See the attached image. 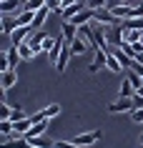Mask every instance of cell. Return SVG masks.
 I'll return each mask as SVG.
<instances>
[{
    "label": "cell",
    "instance_id": "1",
    "mask_svg": "<svg viewBox=\"0 0 143 148\" xmlns=\"http://www.w3.org/2000/svg\"><path fill=\"white\" fill-rule=\"evenodd\" d=\"M93 20L101 25H118L120 20L111 13V8H101V10H93Z\"/></svg>",
    "mask_w": 143,
    "mask_h": 148
},
{
    "label": "cell",
    "instance_id": "2",
    "mask_svg": "<svg viewBox=\"0 0 143 148\" xmlns=\"http://www.w3.org/2000/svg\"><path fill=\"white\" fill-rule=\"evenodd\" d=\"M101 136H103V133L101 131H88V133H78V136H75V138H70L73 143H75V146H93L95 140H101Z\"/></svg>",
    "mask_w": 143,
    "mask_h": 148
},
{
    "label": "cell",
    "instance_id": "3",
    "mask_svg": "<svg viewBox=\"0 0 143 148\" xmlns=\"http://www.w3.org/2000/svg\"><path fill=\"white\" fill-rule=\"evenodd\" d=\"M30 33H33L30 25H20V28H15V30L10 33L8 38H10V43H13V45H20V43H25V40L30 38Z\"/></svg>",
    "mask_w": 143,
    "mask_h": 148
},
{
    "label": "cell",
    "instance_id": "4",
    "mask_svg": "<svg viewBox=\"0 0 143 148\" xmlns=\"http://www.w3.org/2000/svg\"><path fill=\"white\" fill-rule=\"evenodd\" d=\"M133 108H135L133 98H120V101H116V103H111V106H108V110H111V113H131Z\"/></svg>",
    "mask_w": 143,
    "mask_h": 148
},
{
    "label": "cell",
    "instance_id": "5",
    "mask_svg": "<svg viewBox=\"0 0 143 148\" xmlns=\"http://www.w3.org/2000/svg\"><path fill=\"white\" fill-rule=\"evenodd\" d=\"M60 35L65 38V43H73V40L78 38V25L70 23V20H63L60 23Z\"/></svg>",
    "mask_w": 143,
    "mask_h": 148
},
{
    "label": "cell",
    "instance_id": "6",
    "mask_svg": "<svg viewBox=\"0 0 143 148\" xmlns=\"http://www.w3.org/2000/svg\"><path fill=\"white\" fill-rule=\"evenodd\" d=\"M45 38H48V33L38 28V30H33V33H30L28 43H30V48L35 50V53H43V40H45Z\"/></svg>",
    "mask_w": 143,
    "mask_h": 148
},
{
    "label": "cell",
    "instance_id": "7",
    "mask_svg": "<svg viewBox=\"0 0 143 148\" xmlns=\"http://www.w3.org/2000/svg\"><path fill=\"white\" fill-rule=\"evenodd\" d=\"M23 5H25V0H0V13L3 15H10V13H20L23 10Z\"/></svg>",
    "mask_w": 143,
    "mask_h": 148
},
{
    "label": "cell",
    "instance_id": "8",
    "mask_svg": "<svg viewBox=\"0 0 143 148\" xmlns=\"http://www.w3.org/2000/svg\"><path fill=\"white\" fill-rule=\"evenodd\" d=\"M0 146L3 148H30V140L25 136H15V138H3Z\"/></svg>",
    "mask_w": 143,
    "mask_h": 148
},
{
    "label": "cell",
    "instance_id": "9",
    "mask_svg": "<svg viewBox=\"0 0 143 148\" xmlns=\"http://www.w3.org/2000/svg\"><path fill=\"white\" fill-rule=\"evenodd\" d=\"M18 83V73L15 70H5V73H0V86H3V93L10 90V88Z\"/></svg>",
    "mask_w": 143,
    "mask_h": 148
},
{
    "label": "cell",
    "instance_id": "10",
    "mask_svg": "<svg viewBox=\"0 0 143 148\" xmlns=\"http://www.w3.org/2000/svg\"><path fill=\"white\" fill-rule=\"evenodd\" d=\"M105 60H108V50H103V48H95V58H93V63L88 65V70H90V73H95L101 65H105Z\"/></svg>",
    "mask_w": 143,
    "mask_h": 148
},
{
    "label": "cell",
    "instance_id": "11",
    "mask_svg": "<svg viewBox=\"0 0 143 148\" xmlns=\"http://www.w3.org/2000/svg\"><path fill=\"white\" fill-rule=\"evenodd\" d=\"M105 68L111 70V73H118V75H123V73H126V68H123V63H120V60H118V58H116L113 53H108V60H105Z\"/></svg>",
    "mask_w": 143,
    "mask_h": 148
},
{
    "label": "cell",
    "instance_id": "12",
    "mask_svg": "<svg viewBox=\"0 0 143 148\" xmlns=\"http://www.w3.org/2000/svg\"><path fill=\"white\" fill-rule=\"evenodd\" d=\"M33 128V121L30 118H20V121H13V131H15V136H25V133Z\"/></svg>",
    "mask_w": 143,
    "mask_h": 148
},
{
    "label": "cell",
    "instance_id": "13",
    "mask_svg": "<svg viewBox=\"0 0 143 148\" xmlns=\"http://www.w3.org/2000/svg\"><path fill=\"white\" fill-rule=\"evenodd\" d=\"M63 48H65V38L60 35V38H55V43H53V48H50V60H53V65L58 63V58H60V53H63Z\"/></svg>",
    "mask_w": 143,
    "mask_h": 148
},
{
    "label": "cell",
    "instance_id": "14",
    "mask_svg": "<svg viewBox=\"0 0 143 148\" xmlns=\"http://www.w3.org/2000/svg\"><path fill=\"white\" fill-rule=\"evenodd\" d=\"M68 58H73V53H70V45L65 43L63 53H60V58H58V63H55V70H58V73H65V68H68Z\"/></svg>",
    "mask_w": 143,
    "mask_h": 148
},
{
    "label": "cell",
    "instance_id": "15",
    "mask_svg": "<svg viewBox=\"0 0 143 148\" xmlns=\"http://www.w3.org/2000/svg\"><path fill=\"white\" fill-rule=\"evenodd\" d=\"M68 45H70V53H73V55H83V53L88 50V40L78 35V38L73 40V43H68Z\"/></svg>",
    "mask_w": 143,
    "mask_h": 148
},
{
    "label": "cell",
    "instance_id": "16",
    "mask_svg": "<svg viewBox=\"0 0 143 148\" xmlns=\"http://www.w3.org/2000/svg\"><path fill=\"white\" fill-rule=\"evenodd\" d=\"M50 13H53V10L48 8V5H43V8H40V10H35V20H33V30H38L40 25L45 23V18L50 15Z\"/></svg>",
    "mask_w": 143,
    "mask_h": 148
},
{
    "label": "cell",
    "instance_id": "17",
    "mask_svg": "<svg viewBox=\"0 0 143 148\" xmlns=\"http://www.w3.org/2000/svg\"><path fill=\"white\" fill-rule=\"evenodd\" d=\"M45 128H48V118H43L40 123H33V128L25 133V138H38V136H43V133H45Z\"/></svg>",
    "mask_w": 143,
    "mask_h": 148
},
{
    "label": "cell",
    "instance_id": "18",
    "mask_svg": "<svg viewBox=\"0 0 143 148\" xmlns=\"http://www.w3.org/2000/svg\"><path fill=\"white\" fill-rule=\"evenodd\" d=\"M133 93H135L133 83H131V80H128V75L123 73V80H120V98H133Z\"/></svg>",
    "mask_w": 143,
    "mask_h": 148
},
{
    "label": "cell",
    "instance_id": "19",
    "mask_svg": "<svg viewBox=\"0 0 143 148\" xmlns=\"http://www.w3.org/2000/svg\"><path fill=\"white\" fill-rule=\"evenodd\" d=\"M18 53H20V58H23V60H33V58L38 55V53H35V50H33V48H30V43H28V40L18 45Z\"/></svg>",
    "mask_w": 143,
    "mask_h": 148
},
{
    "label": "cell",
    "instance_id": "20",
    "mask_svg": "<svg viewBox=\"0 0 143 148\" xmlns=\"http://www.w3.org/2000/svg\"><path fill=\"white\" fill-rule=\"evenodd\" d=\"M15 28H20V25H18V18L3 15V33H5V35H10V33L15 30Z\"/></svg>",
    "mask_w": 143,
    "mask_h": 148
},
{
    "label": "cell",
    "instance_id": "21",
    "mask_svg": "<svg viewBox=\"0 0 143 148\" xmlns=\"http://www.w3.org/2000/svg\"><path fill=\"white\" fill-rule=\"evenodd\" d=\"M33 20H35V13L33 10H20L18 13V25H30L33 28Z\"/></svg>",
    "mask_w": 143,
    "mask_h": 148
},
{
    "label": "cell",
    "instance_id": "22",
    "mask_svg": "<svg viewBox=\"0 0 143 148\" xmlns=\"http://www.w3.org/2000/svg\"><path fill=\"white\" fill-rule=\"evenodd\" d=\"M30 140V148H53L55 146V140H48L43 138V136H38V138H28Z\"/></svg>",
    "mask_w": 143,
    "mask_h": 148
},
{
    "label": "cell",
    "instance_id": "23",
    "mask_svg": "<svg viewBox=\"0 0 143 148\" xmlns=\"http://www.w3.org/2000/svg\"><path fill=\"white\" fill-rule=\"evenodd\" d=\"M40 113H43V116H45L48 121H50V118H55V116H60V106H58V103H50V106H45V108L40 110Z\"/></svg>",
    "mask_w": 143,
    "mask_h": 148
},
{
    "label": "cell",
    "instance_id": "24",
    "mask_svg": "<svg viewBox=\"0 0 143 148\" xmlns=\"http://www.w3.org/2000/svg\"><path fill=\"white\" fill-rule=\"evenodd\" d=\"M78 35H80V38H86V40H90V38H93V25H90V23L78 25Z\"/></svg>",
    "mask_w": 143,
    "mask_h": 148
},
{
    "label": "cell",
    "instance_id": "25",
    "mask_svg": "<svg viewBox=\"0 0 143 148\" xmlns=\"http://www.w3.org/2000/svg\"><path fill=\"white\" fill-rule=\"evenodd\" d=\"M43 5H45V0H25L23 10H33V13H35V10H40Z\"/></svg>",
    "mask_w": 143,
    "mask_h": 148
},
{
    "label": "cell",
    "instance_id": "26",
    "mask_svg": "<svg viewBox=\"0 0 143 148\" xmlns=\"http://www.w3.org/2000/svg\"><path fill=\"white\" fill-rule=\"evenodd\" d=\"M0 133H3V138H10V133L13 131V121H0Z\"/></svg>",
    "mask_w": 143,
    "mask_h": 148
},
{
    "label": "cell",
    "instance_id": "27",
    "mask_svg": "<svg viewBox=\"0 0 143 148\" xmlns=\"http://www.w3.org/2000/svg\"><path fill=\"white\" fill-rule=\"evenodd\" d=\"M10 118H13V108L3 101V106H0V121H10Z\"/></svg>",
    "mask_w": 143,
    "mask_h": 148
},
{
    "label": "cell",
    "instance_id": "28",
    "mask_svg": "<svg viewBox=\"0 0 143 148\" xmlns=\"http://www.w3.org/2000/svg\"><path fill=\"white\" fill-rule=\"evenodd\" d=\"M86 5L90 10H101V8H108V0H86Z\"/></svg>",
    "mask_w": 143,
    "mask_h": 148
},
{
    "label": "cell",
    "instance_id": "29",
    "mask_svg": "<svg viewBox=\"0 0 143 148\" xmlns=\"http://www.w3.org/2000/svg\"><path fill=\"white\" fill-rule=\"evenodd\" d=\"M131 121L143 125V108H133V110H131Z\"/></svg>",
    "mask_w": 143,
    "mask_h": 148
},
{
    "label": "cell",
    "instance_id": "30",
    "mask_svg": "<svg viewBox=\"0 0 143 148\" xmlns=\"http://www.w3.org/2000/svg\"><path fill=\"white\" fill-rule=\"evenodd\" d=\"M53 43H55V38H50V35H48V38L43 40V53H50V48H53Z\"/></svg>",
    "mask_w": 143,
    "mask_h": 148
},
{
    "label": "cell",
    "instance_id": "31",
    "mask_svg": "<svg viewBox=\"0 0 143 148\" xmlns=\"http://www.w3.org/2000/svg\"><path fill=\"white\" fill-rule=\"evenodd\" d=\"M20 118H28L23 113V108H13V118H10V121H20Z\"/></svg>",
    "mask_w": 143,
    "mask_h": 148
},
{
    "label": "cell",
    "instance_id": "32",
    "mask_svg": "<svg viewBox=\"0 0 143 148\" xmlns=\"http://www.w3.org/2000/svg\"><path fill=\"white\" fill-rule=\"evenodd\" d=\"M58 143V148H80V146H75L73 140H55Z\"/></svg>",
    "mask_w": 143,
    "mask_h": 148
},
{
    "label": "cell",
    "instance_id": "33",
    "mask_svg": "<svg viewBox=\"0 0 143 148\" xmlns=\"http://www.w3.org/2000/svg\"><path fill=\"white\" fill-rule=\"evenodd\" d=\"M133 103H135V108H143V95L141 93H133Z\"/></svg>",
    "mask_w": 143,
    "mask_h": 148
},
{
    "label": "cell",
    "instance_id": "34",
    "mask_svg": "<svg viewBox=\"0 0 143 148\" xmlns=\"http://www.w3.org/2000/svg\"><path fill=\"white\" fill-rule=\"evenodd\" d=\"M138 140H141V143H143V128H141V138H138Z\"/></svg>",
    "mask_w": 143,
    "mask_h": 148
},
{
    "label": "cell",
    "instance_id": "35",
    "mask_svg": "<svg viewBox=\"0 0 143 148\" xmlns=\"http://www.w3.org/2000/svg\"><path fill=\"white\" fill-rule=\"evenodd\" d=\"M118 3H126V0H118Z\"/></svg>",
    "mask_w": 143,
    "mask_h": 148
}]
</instances>
